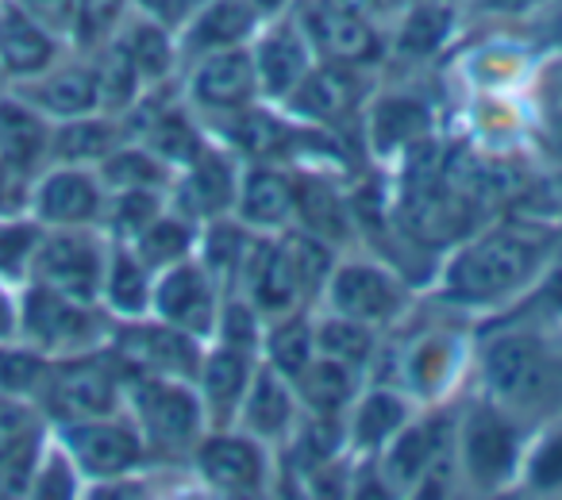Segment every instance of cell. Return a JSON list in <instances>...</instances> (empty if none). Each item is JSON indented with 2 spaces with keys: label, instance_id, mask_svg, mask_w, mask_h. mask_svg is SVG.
<instances>
[{
  "label": "cell",
  "instance_id": "49",
  "mask_svg": "<svg viewBox=\"0 0 562 500\" xmlns=\"http://www.w3.org/2000/svg\"><path fill=\"white\" fill-rule=\"evenodd\" d=\"M132 12V0H78L74 12V50H97L101 43H109L120 32V24Z\"/></svg>",
  "mask_w": 562,
  "mask_h": 500
},
{
  "label": "cell",
  "instance_id": "28",
  "mask_svg": "<svg viewBox=\"0 0 562 500\" xmlns=\"http://www.w3.org/2000/svg\"><path fill=\"white\" fill-rule=\"evenodd\" d=\"M232 216L258 235H278L293 227V166L243 162Z\"/></svg>",
  "mask_w": 562,
  "mask_h": 500
},
{
  "label": "cell",
  "instance_id": "44",
  "mask_svg": "<svg viewBox=\"0 0 562 500\" xmlns=\"http://www.w3.org/2000/svg\"><path fill=\"white\" fill-rule=\"evenodd\" d=\"M50 374V359L35 351L24 339H4L0 343V397L9 400H40L43 385Z\"/></svg>",
  "mask_w": 562,
  "mask_h": 500
},
{
  "label": "cell",
  "instance_id": "4",
  "mask_svg": "<svg viewBox=\"0 0 562 500\" xmlns=\"http://www.w3.org/2000/svg\"><path fill=\"white\" fill-rule=\"evenodd\" d=\"M127 377H132V370L124 366V359L109 343L81 354H66V359H50L47 385H43L35 408L50 428L116 416L124 412Z\"/></svg>",
  "mask_w": 562,
  "mask_h": 500
},
{
  "label": "cell",
  "instance_id": "30",
  "mask_svg": "<svg viewBox=\"0 0 562 500\" xmlns=\"http://www.w3.org/2000/svg\"><path fill=\"white\" fill-rule=\"evenodd\" d=\"M462 362H467V346L454 331H428L401 354V389L416 405H436L462 374Z\"/></svg>",
  "mask_w": 562,
  "mask_h": 500
},
{
  "label": "cell",
  "instance_id": "8",
  "mask_svg": "<svg viewBox=\"0 0 562 500\" xmlns=\"http://www.w3.org/2000/svg\"><path fill=\"white\" fill-rule=\"evenodd\" d=\"M321 305L328 312L347 316V320H359L385 331L408 316L413 293H408L405 277L393 266H385V262L339 254L336 266H331L328 285L321 293Z\"/></svg>",
  "mask_w": 562,
  "mask_h": 500
},
{
  "label": "cell",
  "instance_id": "6",
  "mask_svg": "<svg viewBox=\"0 0 562 500\" xmlns=\"http://www.w3.org/2000/svg\"><path fill=\"white\" fill-rule=\"evenodd\" d=\"M524 446H528V435L520 428V416H513L490 397L474 400L454 420L459 477L477 492L513 489L520 477Z\"/></svg>",
  "mask_w": 562,
  "mask_h": 500
},
{
  "label": "cell",
  "instance_id": "23",
  "mask_svg": "<svg viewBox=\"0 0 562 500\" xmlns=\"http://www.w3.org/2000/svg\"><path fill=\"white\" fill-rule=\"evenodd\" d=\"M416 416V400L401 385H362L355 405L344 416V439L347 454L355 462L378 458L382 446Z\"/></svg>",
  "mask_w": 562,
  "mask_h": 500
},
{
  "label": "cell",
  "instance_id": "24",
  "mask_svg": "<svg viewBox=\"0 0 562 500\" xmlns=\"http://www.w3.org/2000/svg\"><path fill=\"white\" fill-rule=\"evenodd\" d=\"M255 366H258L255 351L216 343V339L204 346L193 389H196V397H201L209 428H235V416H239V405H243V397H247Z\"/></svg>",
  "mask_w": 562,
  "mask_h": 500
},
{
  "label": "cell",
  "instance_id": "25",
  "mask_svg": "<svg viewBox=\"0 0 562 500\" xmlns=\"http://www.w3.org/2000/svg\"><path fill=\"white\" fill-rule=\"evenodd\" d=\"M66 50H70V43L63 35H55L47 24L27 16L12 0H0V73H4L9 89L40 78Z\"/></svg>",
  "mask_w": 562,
  "mask_h": 500
},
{
  "label": "cell",
  "instance_id": "56",
  "mask_svg": "<svg viewBox=\"0 0 562 500\" xmlns=\"http://www.w3.org/2000/svg\"><path fill=\"white\" fill-rule=\"evenodd\" d=\"M547 101H551V104H547V112H562V63L554 66V78L547 81Z\"/></svg>",
  "mask_w": 562,
  "mask_h": 500
},
{
  "label": "cell",
  "instance_id": "17",
  "mask_svg": "<svg viewBox=\"0 0 562 500\" xmlns=\"http://www.w3.org/2000/svg\"><path fill=\"white\" fill-rule=\"evenodd\" d=\"M239 297H247L258 308L262 320H278L285 312H297V308H313L305 297V285H301L297 262H293V250L285 231L278 235H255L247 254V266L235 285Z\"/></svg>",
  "mask_w": 562,
  "mask_h": 500
},
{
  "label": "cell",
  "instance_id": "15",
  "mask_svg": "<svg viewBox=\"0 0 562 500\" xmlns=\"http://www.w3.org/2000/svg\"><path fill=\"white\" fill-rule=\"evenodd\" d=\"M220 305H224V289L216 277L201 266V259L173 262V266L155 274V293H150V316L173 328L189 331V336L209 343L216 336Z\"/></svg>",
  "mask_w": 562,
  "mask_h": 500
},
{
  "label": "cell",
  "instance_id": "53",
  "mask_svg": "<svg viewBox=\"0 0 562 500\" xmlns=\"http://www.w3.org/2000/svg\"><path fill=\"white\" fill-rule=\"evenodd\" d=\"M547 0H477V9L493 12V16H528V12H539Z\"/></svg>",
  "mask_w": 562,
  "mask_h": 500
},
{
  "label": "cell",
  "instance_id": "20",
  "mask_svg": "<svg viewBox=\"0 0 562 500\" xmlns=\"http://www.w3.org/2000/svg\"><path fill=\"white\" fill-rule=\"evenodd\" d=\"M12 93H20L32 109H40L50 124H66V120L101 112V89H97L93 58L74 47L50 70H43L40 78L12 86Z\"/></svg>",
  "mask_w": 562,
  "mask_h": 500
},
{
  "label": "cell",
  "instance_id": "19",
  "mask_svg": "<svg viewBox=\"0 0 562 500\" xmlns=\"http://www.w3.org/2000/svg\"><path fill=\"white\" fill-rule=\"evenodd\" d=\"M367 89H362V70L359 66L328 63L316 58V66L308 70V78L293 89V96L285 104H278L285 116H293L297 124L308 127H336L344 120H351L355 112H362Z\"/></svg>",
  "mask_w": 562,
  "mask_h": 500
},
{
  "label": "cell",
  "instance_id": "45",
  "mask_svg": "<svg viewBox=\"0 0 562 500\" xmlns=\"http://www.w3.org/2000/svg\"><path fill=\"white\" fill-rule=\"evenodd\" d=\"M166 204H170V193H162V189H112L104 201L101 231L109 239L132 242Z\"/></svg>",
  "mask_w": 562,
  "mask_h": 500
},
{
  "label": "cell",
  "instance_id": "46",
  "mask_svg": "<svg viewBox=\"0 0 562 500\" xmlns=\"http://www.w3.org/2000/svg\"><path fill=\"white\" fill-rule=\"evenodd\" d=\"M27 497H35V500L86 497V477H81V469L74 466L70 451H66V446L55 439V431H50V435L43 439V446H40V458H35Z\"/></svg>",
  "mask_w": 562,
  "mask_h": 500
},
{
  "label": "cell",
  "instance_id": "52",
  "mask_svg": "<svg viewBox=\"0 0 562 500\" xmlns=\"http://www.w3.org/2000/svg\"><path fill=\"white\" fill-rule=\"evenodd\" d=\"M20 336V289L0 282V343Z\"/></svg>",
  "mask_w": 562,
  "mask_h": 500
},
{
  "label": "cell",
  "instance_id": "1",
  "mask_svg": "<svg viewBox=\"0 0 562 500\" xmlns=\"http://www.w3.org/2000/svg\"><path fill=\"white\" fill-rule=\"evenodd\" d=\"M562 227L528 216H505L477 224L447 247V259L436 270V300L454 312L501 316L536 285L551 259Z\"/></svg>",
  "mask_w": 562,
  "mask_h": 500
},
{
  "label": "cell",
  "instance_id": "9",
  "mask_svg": "<svg viewBox=\"0 0 562 500\" xmlns=\"http://www.w3.org/2000/svg\"><path fill=\"white\" fill-rule=\"evenodd\" d=\"M196 481L216 497L250 500L273 485V454L243 428H209L189 454Z\"/></svg>",
  "mask_w": 562,
  "mask_h": 500
},
{
  "label": "cell",
  "instance_id": "26",
  "mask_svg": "<svg viewBox=\"0 0 562 500\" xmlns=\"http://www.w3.org/2000/svg\"><path fill=\"white\" fill-rule=\"evenodd\" d=\"M297 423H301V400H297L293 382L290 377H281L278 370H270L262 359H258L255 377H250V385H247V397H243L239 416H235V428L262 439V443L273 451V446L290 443Z\"/></svg>",
  "mask_w": 562,
  "mask_h": 500
},
{
  "label": "cell",
  "instance_id": "43",
  "mask_svg": "<svg viewBox=\"0 0 562 500\" xmlns=\"http://www.w3.org/2000/svg\"><path fill=\"white\" fill-rule=\"evenodd\" d=\"M501 323H524V328H539V331L562 323V235L554 242L543 274L536 277V285L508 312H501Z\"/></svg>",
  "mask_w": 562,
  "mask_h": 500
},
{
  "label": "cell",
  "instance_id": "55",
  "mask_svg": "<svg viewBox=\"0 0 562 500\" xmlns=\"http://www.w3.org/2000/svg\"><path fill=\"white\" fill-rule=\"evenodd\" d=\"M293 4H297V0H250V9L258 12L262 24H270V20H278V16H290Z\"/></svg>",
  "mask_w": 562,
  "mask_h": 500
},
{
  "label": "cell",
  "instance_id": "51",
  "mask_svg": "<svg viewBox=\"0 0 562 500\" xmlns=\"http://www.w3.org/2000/svg\"><path fill=\"white\" fill-rule=\"evenodd\" d=\"M16 9H24L27 16H35L40 24H47L55 35H63L70 43L74 35V12H78V0H12Z\"/></svg>",
  "mask_w": 562,
  "mask_h": 500
},
{
  "label": "cell",
  "instance_id": "7",
  "mask_svg": "<svg viewBox=\"0 0 562 500\" xmlns=\"http://www.w3.org/2000/svg\"><path fill=\"white\" fill-rule=\"evenodd\" d=\"M112 316L101 305L74 300L47 285H20V339L43 351L47 359H66L104 346L112 336Z\"/></svg>",
  "mask_w": 562,
  "mask_h": 500
},
{
  "label": "cell",
  "instance_id": "38",
  "mask_svg": "<svg viewBox=\"0 0 562 500\" xmlns=\"http://www.w3.org/2000/svg\"><path fill=\"white\" fill-rule=\"evenodd\" d=\"M196 239H201V224H193L189 216H181L178 208L166 204L147 227L132 239L135 254L147 262L150 270H166L173 262H186L196 254Z\"/></svg>",
  "mask_w": 562,
  "mask_h": 500
},
{
  "label": "cell",
  "instance_id": "41",
  "mask_svg": "<svg viewBox=\"0 0 562 500\" xmlns=\"http://www.w3.org/2000/svg\"><path fill=\"white\" fill-rule=\"evenodd\" d=\"M86 55L93 58V70H97L101 112H109V116H127V112L135 109V101L147 93V86H143L139 70H135V63L127 58V50L120 47L116 39H109L97 50H86Z\"/></svg>",
  "mask_w": 562,
  "mask_h": 500
},
{
  "label": "cell",
  "instance_id": "18",
  "mask_svg": "<svg viewBox=\"0 0 562 500\" xmlns=\"http://www.w3.org/2000/svg\"><path fill=\"white\" fill-rule=\"evenodd\" d=\"M250 58H255L262 101L285 104L293 96V89L308 78V70H313L321 55H316L301 16L290 12V16H278L258 27L255 39H250Z\"/></svg>",
  "mask_w": 562,
  "mask_h": 500
},
{
  "label": "cell",
  "instance_id": "57",
  "mask_svg": "<svg viewBox=\"0 0 562 500\" xmlns=\"http://www.w3.org/2000/svg\"><path fill=\"white\" fill-rule=\"evenodd\" d=\"M554 193L562 196V170H559V178H554Z\"/></svg>",
  "mask_w": 562,
  "mask_h": 500
},
{
  "label": "cell",
  "instance_id": "54",
  "mask_svg": "<svg viewBox=\"0 0 562 500\" xmlns=\"http://www.w3.org/2000/svg\"><path fill=\"white\" fill-rule=\"evenodd\" d=\"M543 27H547V47L562 55V0H547L543 9Z\"/></svg>",
  "mask_w": 562,
  "mask_h": 500
},
{
  "label": "cell",
  "instance_id": "47",
  "mask_svg": "<svg viewBox=\"0 0 562 500\" xmlns=\"http://www.w3.org/2000/svg\"><path fill=\"white\" fill-rule=\"evenodd\" d=\"M40 239H43V227L27 212L0 216V282L16 285V289L27 285Z\"/></svg>",
  "mask_w": 562,
  "mask_h": 500
},
{
  "label": "cell",
  "instance_id": "48",
  "mask_svg": "<svg viewBox=\"0 0 562 500\" xmlns=\"http://www.w3.org/2000/svg\"><path fill=\"white\" fill-rule=\"evenodd\" d=\"M516 485L528 492H562V423L528 435Z\"/></svg>",
  "mask_w": 562,
  "mask_h": 500
},
{
  "label": "cell",
  "instance_id": "31",
  "mask_svg": "<svg viewBox=\"0 0 562 500\" xmlns=\"http://www.w3.org/2000/svg\"><path fill=\"white\" fill-rule=\"evenodd\" d=\"M258 27H262V20L250 9V0H209V4L178 32L181 66H186L189 58L209 55V50L247 47Z\"/></svg>",
  "mask_w": 562,
  "mask_h": 500
},
{
  "label": "cell",
  "instance_id": "37",
  "mask_svg": "<svg viewBox=\"0 0 562 500\" xmlns=\"http://www.w3.org/2000/svg\"><path fill=\"white\" fill-rule=\"evenodd\" d=\"M258 359L270 370H278L281 377L297 382L301 370L316 359L313 308H297V312H285V316H278V320H266Z\"/></svg>",
  "mask_w": 562,
  "mask_h": 500
},
{
  "label": "cell",
  "instance_id": "40",
  "mask_svg": "<svg viewBox=\"0 0 562 500\" xmlns=\"http://www.w3.org/2000/svg\"><path fill=\"white\" fill-rule=\"evenodd\" d=\"M313 331H316V354H328V359L359 366V370H367V374H370V366H374L378 351H382L378 328L347 320V316L328 312V308H324L321 316H313Z\"/></svg>",
  "mask_w": 562,
  "mask_h": 500
},
{
  "label": "cell",
  "instance_id": "14",
  "mask_svg": "<svg viewBox=\"0 0 562 500\" xmlns=\"http://www.w3.org/2000/svg\"><path fill=\"white\" fill-rule=\"evenodd\" d=\"M104 189L97 166L50 162L27 193V216L40 227H101Z\"/></svg>",
  "mask_w": 562,
  "mask_h": 500
},
{
  "label": "cell",
  "instance_id": "22",
  "mask_svg": "<svg viewBox=\"0 0 562 500\" xmlns=\"http://www.w3.org/2000/svg\"><path fill=\"white\" fill-rule=\"evenodd\" d=\"M293 227L316 235L344 254V247H351L355 239V227H359V208L336 185L331 173L293 166Z\"/></svg>",
  "mask_w": 562,
  "mask_h": 500
},
{
  "label": "cell",
  "instance_id": "10",
  "mask_svg": "<svg viewBox=\"0 0 562 500\" xmlns=\"http://www.w3.org/2000/svg\"><path fill=\"white\" fill-rule=\"evenodd\" d=\"M50 431H55L58 443L70 451L74 466H78L81 477H86V489L143 474V469L150 466V454H147V446H143V435L127 412L58 423V428H50Z\"/></svg>",
  "mask_w": 562,
  "mask_h": 500
},
{
  "label": "cell",
  "instance_id": "34",
  "mask_svg": "<svg viewBox=\"0 0 562 500\" xmlns=\"http://www.w3.org/2000/svg\"><path fill=\"white\" fill-rule=\"evenodd\" d=\"M112 39L127 50V58L135 63V70H139V78H143V86H147V89L150 86H166V81L178 78L181 47H178V35H173L170 27L155 24V20L139 16V12L132 9Z\"/></svg>",
  "mask_w": 562,
  "mask_h": 500
},
{
  "label": "cell",
  "instance_id": "27",
  "mask_svg": "<svg viewBox=\"0 0 562 500\" xmlns=\"http://www.w3.org/2000/svg\"><path fill=\"white\" fill-rule=\"evenodd\" d=\"M55 150V124L20 93H0V166L20 178L35 181L50 166Z\"/></svg>",
  "mask_w": 562,
  "mask_h": 500
},
{
  "label": "cell",
  "instance_id": "35",
  "mask_svg": "<svg viewBox=\"0 0 562 500\" xmlns=\"http://www.w3.org/2000/svg\"><path fill=\"white\" fill-rule=\"evenodd\" d=\"M124 139H132V135H127L124 116L89 112V116L55 124V150H50V162L101 166Z\"/></svg>",
  "mask_w": 562,
  "mask_h": 500
},
{
  "label": "cell",
  "instance_id": "58",
  "mask_svg": "<svg viewBox=\"0 0 562 500\" xmlns=\"http://www.w3.org/2000/svg\"><path fill=\"white\" fill-rule=\"evenodd\" d=\"M4 89H9V81H4V73H0V93H4Z\"/></svg>",
  "mask_w": 562,
  "mask_h": 500
},
{
  "label": "cell",
  "instance_id": "21",
  "mask_svg": "<svg viewBox=\"0 0 562 500\" xmlns=\"http://www.w3.org/2000/svg\"><path fill=\"white\" fill-rule=\"evenodd\" d=\"M301 24H305L316 55L328 58V63L367 70V66L382 63L385 50H390V39H385L378 20L359 16V12H347V9H331L324 0H313V4L301 12Z\"/></svg>",
  "mask_w": 562,
  "mask_h": 500
},
{
  "label": "cell",
  "instance_id": "39",
  "mask_svg": "<svg viewBox=\"0 0 562 500\" xmlns=\"http://www.w3.org/2000/svg\"><path fill=\"white\" fill-rule=\"evenodd\" d=\"M454 24V9L451 0H424L401 16L397 32L390 39V55H397L401 63H424L431 58L439 47L447 43Z\"/></svg>",
  "mask_w": 562,
  "mask_h": 500
},
{
  "label": "cell",
  "instance_id": "16",
  "mask_svg": "<svg viewBox=\"0 0 562 500\" xmlns=\"http://www.w3.org/2000/svg\"><path fill=\"white\" fill-rule=\"evenodd\" d=\"M239 173L243 158L220 139H209V147L181 166L170 181V208L189 216L193 224H209V219L232 216L235 193H239Z\"/></svg>",
  "mask_w": 562,
  "mask_h": 500
},
{
  "label": "cell",
  "instance_id": "33",
  "mask_svg": "<svg viewBox=\"0 0 562 500\" xmlns=\"http://www.w3.org/2000/svg\"><path fill=\"white\" fill-rule=\"evenodd\" d=\"M150 293H155V270L135 254L132 242H109L101 282V308L112 320H139L150 316Z\"/></svg>",
  "mask_w": 562,
  "mask_h": 500
},
{
  "label": "cell",
  "instance_id": "50",
  "mask_svg": "<svg viewBox=\"0 0 562 500\" xmlns=\"http://www.w3.org/2000/svg\"><path fill=\"white\" fill-rule=\"evenodd\" d=\"M204 4H209V0H132V9L139 12V16L170 27L173 35H178L181 27H186L189 20L204 9Z\"/></svg>",
  "mask_w": 562,
  "mask_h": 500
},
{
  "label": "cell",
  "instance_id": "5",
  "mask_svg": "<svg viewBox=\"0 0 562 500\" xmlns=\"http://www.w3.org/2000/svg\"><path fill=\"white\" fill-rule=\"evenodd\" d=\"M382 474L385 489L405 497H439L459 481V454H454V416L420 412L370 458Z\"/></svg>",
  "mask_w": 562,
  "mask_h": 500
},
{
  "label": "cell",
  "instance_id": "3",
  "mask_svg": "<svg viewBox=\"0 0 562 500\" xmlns=\"http://www.w3.org/2000/svg\"><path fill=\"white\" fill-rule=\"evenodd\" d=\"M124 412L139 428L150 462H189L193 446L209 431L193 382H178V377L132 374Z\"/></svg>",
  "mask_w": 562,
  "mask_h": 500
},
{
  "label": "cell",
  "instance_id": "12",
  "mask_svg": "<svg viewBox=\"0 0 562 500\" xmlns=\"http://www.w3.org/2000/svg\"><path fill=\"white\" fill-rule=\"evenodd\" d=\"M181 101L201 116L204 127L212 120L235 116V112L262 101L250 43L247 47H224V50H209L201 58H189L186 78H181Z\"/></svg>",
  "mask_w": 562,
  "mask_h": 500
},
{
  "label": "cell",
  "instance_id": "13",
  "mask_svg": "<svg viewBox=\"0 0 562 500\" xmlns=\"http://www.w3.org/2000/svg\"><path fill=\"white\" fill-rule=\"evenodd\" d=\"M109 346L124 359L132 374H155V377H178V382H196V370L204 359V339L189 331L162 323L155 316L139 320H116L112 323Z\"/></svg>",
  "mask_w": 562,
  "mask_h": 500
},
{
  "label": "cell",
  "instance_id": "36",
  "mask_svg": "<svg viewBox=\"0 0 562 500\" xmlns=\"http://www.w3.org/2000/svg\"><path fill=\"white\" fill-rule=\"evenodd\" d=\"M258 231H250L247 224H239L235 216H220L201 224V239H196V259L201 266L216 277V285L227 293H235L239 285V274L247 266V254H250V242H255Z\"/></svg>",
  "mask_w": 562,
  "mask_h": 500
},
{
  "label": "cell",
  "instance_id": "2",
  "mask_svg": "<svg viewBox=\"0 0 562 500\" xmlns=\"http://www.w3.org/2000/svg\"><path fill=\"white\" fill-rule=\"evenodd\" d=\"M477 374H482V397L497 400L513 416H531L554 400L562 370L547 331L501 323L477 346Z\"/></svg>",
  "mask_w": 562,
  "mask_h": 500
},
{
  "label": "cell",
  "instance_id": "11",
  "mask_svg": "<svg viewBox=\"0 0 562 500\" xmlns=\"http://www.w3.org/2000/svg\"><path fill=\"white\" fill-rule=\"evenodd\" d=\"M109 235L101 227H43L40 250H35L32 277L27 282L47 285L74 300L101 305L104 262H109Z\"/></svg>",
  "mask_w": 562,
  "mask_h": 500
},
{
  "label": "cell",
  "instance_id": "32",
  "mask_svg": "<svg viewBox=\"0 0 562 500\" xmlns=\"http://www.w3.org/2000/svg\"><path fill=\"white\" fill-rule=\"evenodd\" d=\"M367 385V370L347 366L339 359H328V354H316L301 377L293 382L301 400V412L305 416H321V420H344L347 408L355 405V397Z\"/></svg>",
  "mask_w": 562,
  "mask_h": 500
},
{
  "label": "cell",
  "instance_id": "42",
  "mask_svg": "<svg viewBox=\"0 0 562 500\" xmlns=\"http://www.w3.org/2000/svg\"><path fill=\"white\" fill-rule=\"evenodd\" d=\"M97 173H101L109 193L112 189H162V193H170V181H173L170 166L150 147H143L139 139L120 143V147L97 166Z\"/></svg>",
  "mask_w": 562,
  "mask_h": 500
},
{
  "label": "cell",
  "instance_id": "29",
  "mask_svg": "<svg viewBox=\"0 0 562 500\" xmlns=\"http://www.w3.org/2000/svg\"><path fill=\"white\" fill-rule=\"evenodd\" d=\"M367 116V147L378 158H405L413 147L436 139L431 109L413 93H378L362 109Z\"/></svg>",
  "mask_w": 562,
  "mask_h": 500
},
{
  "label": "cell",
  "instance_id": "59",
  "mask_svg": "<svg viewBox=\"0 0 562 500\" xmlns=\"http://www.w3.org/2000/svg\"><path fill=\"white\" fill-rule=\"evenodd\" d=\"M451 4H454V0H451Z\"/></svg>",
  "mask_w": 562,
  "mask_h": 500
}]
</instances>
